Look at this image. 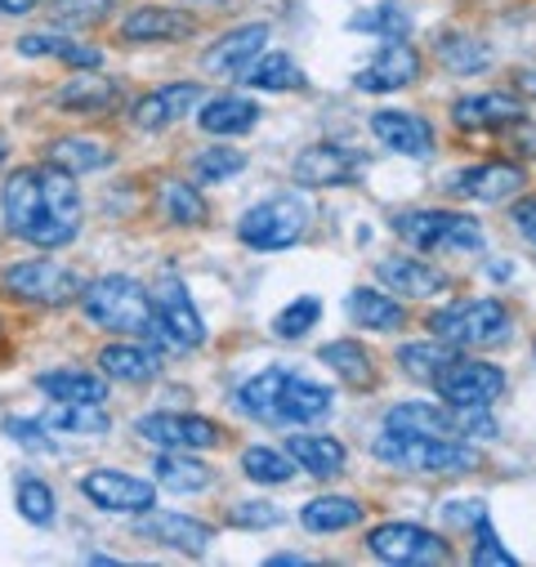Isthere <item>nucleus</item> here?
<instances>
[{
  "instance_id": "nucleus-1",
  "label": "nucleus",
  "mask_w": 536,
  "mask_h": 567,
  "mask_svg": "<svg viewBox=\"0 0 536 567\" xmlns=\"http://www.w3.org/2000/svg\"><path fill=\"white\" fill-rule=\"evenodd\" d=\"M0 210H6L10 233L41 250H63L81 233V188L76 175L63 166H28L14 171L0 188Z\"/></svg>"
},
{
  "instance_id": "nucleus-2",
  "label": "nucleus",
  "mask_w": 536,
  "mask_h": 567,
  "mask_svg": "<svg viewBox=\"0 0 536 567\" xmlns=\"http://www.w3.org/2000/svg\"><path fill=\"white\" fill-rule=\"evenodd\" d=\"M81 309H85V318H90L99 331L130 336V340H162V344H166V331H162V322H157V300H153V291H144L140 281L125 277V272H107V277L85 281Z\"/></svg>"
},
{
  "instance_id": "nucleus-3",
  "label": "nucleus",
  "mask_w": 536,
  "mask_h": 567,
  "mask_svg": "<svg viewBox=\"0 0 536 567\" xmlns=\"http://www.w3.org/2000/svg\"><path fill=\"white\" fill-rule=\"evenodd\" d=\"M371 456L384 461L389 470H408V474H474L478 452L465 447L461 439H425V434H398L384 430L371 443Z\"/></svg>"
},
{
  "instance_id": "nucleus-4",
  "label": "nucleus",
  "mask_w": 536,
  "mask_h": 567,
  "mask_svg": "<svg viewBox=\"0 0 536 567\" xmlns=\"http://www.w3.org/2000/svg\"><path fill=\"white\" fill-rule=\"evenodd\" d=\"M430 331L439 340L456 344V349H496V344L509 340L514 313L501 300H492V296H483V300H456V305H447V309H439L430 318Z\"/></svg>"
},
{
  "instance_id": "nucleus-5",
  "label": "nucleus",
  "mask_w": 536,
  "mask_h": 567,
  "mask_svg": "<svg viewBox=\"0 0 536 567\" xmlns=\"http://www.w3.org/2000/svg\"><path fill=\"white\" fill-rule=\"evenodd\" d=\"M393 233L408 241L412 250H452V255H470L487 246V233L478 219L461 215V210H398L393 215Z\"/></svg>"
},
{
  "instance_id": "nucleus-6",
  "label": "nucleus",
  "mask_w": 536,
  "mask_h": 567,
  "mask_svg": "<svg viewBox=\"0 0 536 567\" xmlns=\"http://www.w3.org/2000/svg\"><path fill=\"white\" fill-rule=\"evenodd\" d=\"M309 219H313L309 202L300 193H282V197H268V202L250 206L237 219V237L250 250H287L309 233Z\"/></svg>"
},
{
  "instance_id": "nucleus-7",
  "label": "nucleus",
  "mask_w": 536,
  "mask_h": 567,
  "mask_svg": "<svg viewBox=\"0 0 536 567\" xmlns=\"http://www.w3.org/2000/svg\"><path fill=\"white\" fill-rule=\"evenodd\" d=\"M367 554L393 567H425V563H452V540L421 523H380L367 532Z\"/></svg>"
},
{
  "instance_id": "nucleus-8",
  "label": "nucleus",
  "mask_w": 536,
  "mask_h": 567,
  "mask_svg": "<svg viewBox=\"0 0 536 567\" xmlns=\"http://www.w3.org/2000/svg\"><path fill=\"white\" fill-rule=\"evenodd\" d=\"M0 287H6L10 296H19V300L63 309V305L81 300L85 281L72 268L54 264V259H23V264H10L6 272H0Z\"/></svg>"
},
{
  "instance_id": "nucleus-9",
  "label": "nucleus",
  "mask_w": 536,
  "mask_h": 567,
  "mask_svg": "<svg viewBox=\"0 0 536 567\" xmlns=\"http://www.w3.org/2000/svg\"><path fill=\"white\" fill-rule=\"evenodd\" d=\"M134 434L162 452H210L219 447V424L193 411H153L134 420Z\"/></svg>"
},
{
  "instance_id": "nucleus-10",
  "label": "nucleus",
  "mask_w": 536,
  "mask_h": 567,
  "mask_svg": "<svg viewBox=\"0 0 536 567\" xmlns=\"http://www.w3.org/2000/svg\"><path fill=\"white\" fill-rule=\"evenodd\" d=\"M434 393L447 406H492L496 398H505V371L496 362H478V358H456L439 380Z\"/></svg>"
},
{
  "instance_id": "nucleus-11",
  "label": "nucleus",
  "mask_w": 536,
  "mask_h": 567,
  "mask_svg": "<svg viewBox=\"0 0 536 567\" xmlns=\"http://www.w3.org/2000/svg\"><path fill=\"white\" fill-rule=\"evenodd\" d=\"M81 496L107 514H148L157 505V487L121 470H90L81 478Z\"/></svg>"
},
{
  "instance_id": "nucleus-12",
  "label": "nucleus",
  "mask_w": 536,
  "mask_h": 567,
  "mask_svg": "<svg viewBox=\"0 0 536 567\" xmlns=\"http://www.w3.org/2000/svg\"><path fill=\"white\" fill-rule=\"evenodd\" d=\"M367 157L358 148H344V144H313L296 157L291 175L300 188H340V184H353L362 175Z\"/></svg>"
},
{
  "instance_id": "nucleus-13",
  "label": "nucleus",
  "mask_w": 536,
  "mask_h": 567,
  "mask_svg": "<svg viewBox=\"0 0 536 567\" xmlns=\"http://www.w3.org/2000/svg\"><path fill=\"white\" fill-rule=\"evenodd\" d=\"M371 134L398 157H416V162L434 157V125L425 116H416V112L380 107V112H371Z\"/></svg>"
},
{
  "instance_id": "nucleus-14",
  "label": "nucleus",
  "mask_w": 536,
  "mask_h": 567,
  "mask_svg": "<svg viewBox=\"0 0 536 567\" xmlns=\"http://www.w3.org/2000/svg\"><path fill=\"white\" fill-rule=\"evenodd\" d=\"M421 76V54L408 41H384L375 50V59L367 68H358L353 85L362 94H393V90H408Z\"/></svg>"
},
{
  "instance_id": "nucleus-15",
  "label": "nucleus",
  "mask_w": 536,
  "mask_h": 567,
  "mask_svg": "<svg viewBox=\"0 0 536 567\" xmlns=\"http://www.w3.org/2000/svg\"><path fill=\"white\" fill-rule=\"evenodd\" d=\"M375 277H380V287L384 291H398L402 300H434L452 287V277L416 255H389L375 264Z\"/></svg>"
},
{
  "instance_id": "nucleus-16",
  "label": "nucleus",
  "mask_w": 536,
  "mask_h": 567,
  "mask_svg": "<svg viewBox=\"0 0 536 567\" xmlns=\"http://www.w3.org/2000/svg\"><path fill=\"white\" fill-rule=\"evenodd\" d=\"M153 300H157V322H162V331H166V344H175V349H197V344H206V322H202L197 305L188 300V291H184L179 277H166L162 287L153 291Z\"/></svg>"
},
{
  "instance_id": "nucleus-17",
  "label": "nucleus",
  "mask_w": 536,
  "mask_h": 567,
  "mask_svg": "<svg viewBox=\"0 0 536 567\" xmlns=\"http://www.w3.org/2000/svg\"><path fill=\"white\" fill-rule=\"evenodd\" d=\"M264 45H268V23L233 28V32H224V37L206 50L202 68H206L210 76H233V81H241V76H246V68L264 54Z\"/></svg>"
},
{
  "instance_id": "nucleus-18",
  "label": "nucleus",
  "mask_w": 536,
  "mask_h": 567,
  "mask_svg": "<svg viewBox=\"0 0 536 567\" xmlns=\"http://www.w3.org/2000/svg\"><path fill=\"white\" fill-rule=\"evenodd\" d=\"M447 193L465 197V202H505L523 188V166L514 162H483V166H465L456 171L447 184Z\"/></svg>"
},
{
  "instance_id": "nucleus-19",
  "label": "nucleus",
  "mask_w": 536,
  "mask_h": 567,
  "mask_svg": "<svg viewBox=\"0 0 536 567\" xmlns=\"http://www.w3.org/2000/svg\"><path fill=\"white\" fill-rule=\"evenodd\" d=\"M197 103H202V85L197 81H175V85H162V90H153L144 99H134L130 121L140 130H166L179 116L197 112Z\"/></svg>"
},
{
  "instance_id": "nucleus-20",
  "label": "nucleus",
  "mask_w": 536,
  "mask_h": 567,
  "mask_svg": "<svg viewBox=\"0 0 536 567\" xmlns=\"http://www.w3.org/2000/svg\"><path fill=\"white\" fill-rule=\"evenodd\" d=\"M197 32V14H184V10H171V6H144L125 14L121 23V41H134V45H153V41H188Z\"/></svg>"
},
{
  "instance_id": "nucleus-21",
  "label": "nucleus",
  "mask_w": 536,
  "mask_h": 567,
  "mask_svg": "<svg viewBox=\"0 0 536 567\" xmlns=\"http://www.w3.org/2000/svg\"><path fill=\"white\" fill-rule=\"evenodd\" d=\"M452 121L461 130H505V125H518L523 121V103L514 94H501V90L465 94V99L452 103Z\"/></svg>"
},
{
  "instance_id": "nucleus-22",
  "label": "nucleus",
  "mask_w": 536,
  "mask_h": 567,
  "mask_svg": "<svg viewBox=\"0 0 536 567\" xmlns=\"http://www.w3.org/2000/svg\"><path fill=\"white\" fill-rule=\"evenodd\" d=\"M140 536L157 540V545H171L179 554H206V545L215 540V527L210 523H197L188 514H144L140 518Z\"/></svg>"
},
{
  "instance_id": "nucleus-23",
  "label": "nucleus",
  "mask_w": 536,
  "mask_h": 567,
  "mask_svg": "<svg viewBox=\"0 0 536 567\" xmlns=\"http://www.w3.org/2000/svg\"><path fill=\"white\" fill-rule=\"evenodd\" d=\"M99 371L107 380H121V384H148L157 371H162V353L148 349L144 340H116L99 353Z\"/></svg>"
},
{
  "instance_id": "nucleus-24",
  "label": "nucleus",
  "mask_w": 536,
  "mask_h": 567,
  "mask_svg": "<svg viewBox=\"0 0 536 567\" xmlns=\"http://www.w3.org/2000/svg\"><path fill=\"white\" fill-rule=\"evenodd\" d=\"M287 375H291V367H264V371H255L250 380H241V384L233 389V402H237L250 420L278 424V402H282Z\"/></svg>"
},
{
  "instance_id": "nucleus-25",
  "label": "nucleus",
  "mask_w": 536,
  "mask_h": 567,
  "mask_svg": "<svg viewBox=\"0 0 536 567\" xmlns=\"http://www.w3.org/2000/svg\"><path fill=\"white\" fill-rule=\"evenodd\" d=\"M37 389L54 402H107V375L90 367H54L37 375Z\"/></svg>"
},
{
  "instance_id": "nucleus-26",
  "label": "nucleus",
  "mask_w": 536,
  "mask_h": 567,
  "mask_svg": "<svg viewBox=\"0 0 536 567\" xmlns=\"http://www.w3.org/2000/svg\"><path fill=\"white\" fill-rule=\"evenodd\" d=\"M336 406V393L309 375H287V389H282V402H278V424H309V420H322L327 411Z\"/></svg>"
},
{
  "instance_id": "nucleus-27",
  "label": "nucleus",
  "mask_w": 536,
  "mask_h": 567,
  "mask_svg": "<svg viewBox=\"0 0 536 567\" xmlns=\"http://www.w3.org/2000/svg\"><path fill=\"white\" fill-rule=\"evenodd\" d=\"M41 424L50 434H76V439H103L112 430L103 402H54L41 411Z\"/></svg>"
},
{
  "instance_id": "nucleus-28",
  "label": "nucleus",
  "mask_w": 536,
  "mask_h": 567,
  "mask_svg": "<svg viewBox=\"0 0 536 567\" xmlns=\"http://www.w3.org/2000/svg\"><path fill=\"white\" fill-rule=\"evenodd\" d=\"M197 125H202L206 134L237 138V134H246V130L259 125V103L246 99V94H219V99H210V103L197 112Z\"/></svg>"
},
{
  "instance_id": "nucleus-29",
  "label": "nucleus",
  "mask_w": 536,
  "mask_h": 567,
  "mask_svg": "<svg viewBox=\"0 0 536 567\" xmlns=\"http://www.w3.org/2000/svg\"><path fill=\"white\" fill-rule=\"evenodd\" d=\"M287 452L313 478H336V474H344V461H349L344 443L331 439V434H291L287 439Z\"/></svg>"
},
{
  "instance_id": "nucleus-30",
  "label": "nucleus",
  "mask_w": 536,
  "mask_h": 567,
  "mask_svg": "<svg viewBox=\"0 0 536 567\" xmlns=\"http://www.w3.org/2000/svg\"><path fill=\"white\" fill-rule=\"evenodd\" d=\"M349 318L362 331H402V327H408V309H402L393 296L371 291V287L349 291Z\"/></svg>"
},
{
  "instance_id": "nucleus-31",
  "label": "nucleus",
  "mask_w": 536,
  "mask_h": 567,
  "mask_svg": "<svg viewBox=\"0 0 536 567\" xmlns=\"http://www.w3.org/2000/svg\"><path fill=\"white\" fill-rule=\"evenodd\" d=\"M121 103V85L112 76H99L94 68L72 76L63 90H59V107L63 112H112Z\"/></svg>"
},
{
  "instance_id": "nucleus-32",
  "label": "nucleus",
  "mask_w": 536,
  "mask_h": 567,
  "mask_svg": "<svg viewBox=\"0 0 536 567\" xmlns=\"http://www.w3.org/2000/svg\"><path fill=\"white\" fill-rule=\"evenodd\" d=\"M45 162L63 166L72 175H90V171H107L112 166V148L99 144V138H85V134H68V138H54V144L45 148Z\"/></svg>"
},
{
  "instance_id": "nucleus-33",
  "label": "nucleus",
  "mask_w": 536,
  "mask_h": 567,
  "mask_svg": "<svg viewBox=\"0 0 536 567\" xmlns=\"http://www.w3.org/2000/svg\"><path fill=\"white\" fill-rule=\"evenodd\" d=\"M318 362H327L340 375V384H349V389H371L375 384V362H371V353L358 340H331V344H322L318 349Z\"/></svg>"
},
{
  "instance_id": "nucleus-34",
  "label": "nucleus",
  "mask_w": 536,
  "mask_h": 567,
  "mask_svg": "<svg viewBox=\"0 0 536 567\" xmlns=\"http://www.w3.org/2000/svg\"><path fill=\"white\" fill-rule=\"evenodd\" d=\"M461 353H456V344H447V340H421V344H402L398 349V367H402V375H412V380H425V384H434L452 362H456Z\"/></svg>"
},
{
  "instance_id": "nucleus-35",
  "label": "nucleus",
  "mask_w": 536,
  "mask_h": 567,
  "mask_svg": "<svg viewBox=\"0 0 536 567\" xmlns=\"http://www.w3.org/2000/svg\"><path fill=\"white\" fill-rule=\"evenodd\" d=\"M19 54H28V59H45V54H54V59H63V63L76 68V72H90V68L103 63V54H99L94 45H85V41H68V37H50V32H28V37L19 41Z\"/></svg>"
},
{
  "instance_id": "nucleus-36",
  "label": "nucleus",
  "mask_w": 536,
  "mask_h": 567,
  "mask_svg": "<svg viewBox=\"0 0 536 567\" xmlns=\"http://www.w3.org/2000/svg\"><path fill=\"white\" fill-rule=\"evenodd\" d=\"M153 478L166 487V492H206L210 483H215V474L202 465V461H193V456H184V452H162L157 461H153Z\"/></svg>"
},
{
  "instance_id": "nucleus-37",
  "label": "nucleus",
  "mask_w": 536,
  "mask_h": 567,
  "mask_svg": "<svg viewBox=\"0 0 536 567\" xmlns=\"http://www.w3.org/2000/svg\"><path fill=\"white\" fill-rule=\"evenodd\" d=\"M250 90H268V94H282V90H305L309 81H305V72L296 68V59L291 54H259L250 68H246V76H241Z\"/></svg>"
},
{
  "instance_id": "nucleus-38",
  "label": "nucleus",
  "mask_w": 536,
  "mask_h": 567,
  "mask_svg": "<svg viewBox=\"0 0 536 567\" xmlns=\"http://www.w3.org/2000/svg\"><path fill=\"white\" fill-rule=\"evenodd\" d=\"M241 474L259 487H282L300 474V465H296L291 452H278V447H246L241 452Z\"/></svg>"
},
{
  "instance_id": "nucleus-39",
  "label": "nucleus",
  "mask_w": 536,
  "mask_h": 567,
  "mask_svg": "<svg viewBox=\"0 0 536 567\" xmlns=\"http://www.w3.org/2000/svg\"><path fill=\"white\" fill-rule=\"evenodd\" d=\"M300 523L309 532H344V527L362 523V505L353 496H318L300 509Z\"/></svg>"
},
{
  "instance_id": "nucleus-40",
  "label": "nucleus",
  "mask_w": 536,
  "mask_h": 567,
  "mask_svg": "<svg viewBox=\"0 0 536 567\" xmlns=\"http://www.w3.org/2000/svg\"><path fill=\"white\" fill-rule=\"evenodd\" d=\"M439 59H443L447 72L474 76V72H483V68L492 63V50H487L483 41L465 37V32H443V37H439Z\"/></svg>"
},
{
  "instance_id": "nucleus-41",
  "label": "nucleus",
  "mask_w": 536,
  "mask_h": 567,
  "mask_svg": "<svg viewBox=\"0 0 536 567\" xmlns=\"http://www.w3.org/2000/svg\"><path fill=\"white\" fill-rule=\"evenodd\" d=\"M157 206H162V215L171 219V224H206V202H202V193L193 188V184H184V179H162V188H157Z\"/></svg>"
},
{
  "instance_id": "nucleus-42",
  "label": "nucleus",
  "mask_w": 536,
  "mask_h": 567,
  "mask_svg": "<svg viewBox=\"0 0 536 567\" xmlns=\"http://www.w3.org/2000/svg\"><path fill=\"white\" fill-rule=\"evenodd\" d=\"M353 28L358 32H375L380 41H408L412 37V10L402 6V0H384V6L358 14Z\"/></svg>"
},
{
  "instance_id": "nucleus-43",
  "label": "nucleus",
  "mask_w": 536,
  "mask_h": 567,
  "mask_svg": "<svg viewBox=\"0 0 536 567\" xmlns=\"http://www.w3.org/2000/svg\"><path fill=\"white\" fill-rule=\"evenodd\" d=\"M322 318V300L318 296H296L278 318H274V336L278 340H305Z\"/></svg>"
},
{
  "instance_id": "nucleus-44",
  "label": "nucleus",
  "mask_w": 536,
  "mask_h": 567,
  "mask_svg": "<svg viewBox=\"0 0 536 567\" xmlns=\"http://www.w3.org/2000/svg\"><path fill=\"white\" fill-rule=\"evenodd\" d=\"M14 505H19V514H23L28 523H37V527L54 523V487L41 483L37 474H23V478H19V487H14Z\"/></svg>"
},
{
  "instance_id": "nucleus-45",
  "label": "nucleus",
  "mask_w": 536,
  "mask_h": 567,
  "mask_svg": "<svg viewBox=\"0 0 536 567\" xmlns=\"http://www.w3.org/2000/svg\"><path fill=\"white\" fill-rule=\"evenodd\" d=\"M193 166H197V184H224L237 171H246V153L241 148H202Z\"/></svg>"
},
{
  "instance_id": "nucleus-46",
  "label": "nucleus",
  "mask_w": 536,
  "mask_h": 567,
  "mask_svg": "<svg viewBox=\"0 0 536 567\" xmlns=\"http://www.w3.org/2000/svg\"><path fill=\"white\" fill-rule=\"evenodd\" d=\"M474 532H478V540H474V549H470V563H474V567H492V563H496V567H514V563H518V558L496 540V532L487 527V518H483Z\"/></svg>"
},
{
  "instance_id": "nucleus-47",
  "label": "nucleus",
  "mask_w": 536,
  "mask_h": 567,
  "mask_svg": "<svg viewBox=\"0 0 536 567\" xmlns=\"http://www.w3.org/2000/svg\"><path fill=\"white\" fill-rule=\"evenodd\" d=\"M228 523L233 527H278L282 523V509L268 505V501H241L228 509Z\"/></svg>"
},
{
  "instance_id": "nucleus-48",
  "label": "nucleus",
  "mask_w": 536,
  "mask_h": 567,
  "mask_svg": "<svg viewBox=\"0 0 536 567\" xmlns=\"http://www.w3.org/2000/svg\"><path fill=\"white\" fill-rule=\"evenodd\" d=\"M112 0H54V19L59 23H99L107 14Z\"/></svg>"
},
{
  "instance_id": "nucleus-49",
  "label": "nucleus",
  "mask_w": 536,
  "mask_h": 567,
  "mask_svg": "<svg viewBox=\"0 0 536 567\" xmlns=\"http://www.w3.org/2000/svg\"><path fill=\"white\" fill-rule=\"evenodd\" d=\"M6 434H10L14 443L32 447V452H50V447H54V439H45L50 430L41 424V415H37V420H19V415H10V420H6Z\"/></svg>"
},
{
  "instance_id": "nucleus-50",
  "label": "nucleus",
  "mask_w": 536,
  "mask_h": 567,
  "mask_svg": "<svg viewBox=\"0 0 536 567\" xmlns=\"http://www.w3.org/2000/svg\"><path fill=\"white\" fill-rule=\"evenodd\" d=\"M443 518L452 527H478L487 518V509H483V501H452V505H443Z\"/></svg>"
},
{
  "instance_id": "nucleus-51",
  "label": "nucleus",
  "mask_w": 536,
  "mask_h": 567,
  "mask_svg": "<svg viewBox=\"0 0 536 567\" xmlns=\"http://www.w3.org/2000/svg\"><path fill=\"white\" fill-rule=\"evenodd\" d=\"M514 228H518V237H527L532 246H536V197H523V202H514Z\"/></svg>"
},
{
  "instance_id": "nucleus-52",
  "label": "nucleus",
  "mask_w": 536,
  "mask_h": 567,
  "mask_svg": "<svg viewBox=\"0 0 536 567\" xmlns=\"http://www.w3.org/2000/svg\"><path fill=\"white\" fill-rule=\"evenodd\" d=\"M37 6H41V0H0V14H28Z\"/></svg>"
},
{
  "instance_id": "nucleus-53",
  "label": "nucleus",
  "mask_w": 536,
  "mask_h": 567,
  "mask_svg": "<svg viewBox=\"0 0 536 567\" xmlns=\"http://www.w3.org/2000/svg\"><path fill=\"white\" fill-rule=\"evenodd\" d=\"M487 272H492V277H496V281H505V277H509V272H514V268H509V264H505V259H496V264H487Z\"/></svg>"
},
{
  "instance_id": "nucleus-54",
  "label": "nucleus",
  "mask_w": 536,
  "mask_h": 567,
  "mask_svg": "<svg viewBox=\"0 0 536 567\" xmlns=\"http://www.w3.org/2000/svg\"><path fill=\"white\" fill-rule=\"evenodd\" d=\"M268 563H309V558H305V554H274Z\"/></svg>"
},
{
  "instance_id": "nucleus-55",
  "label": "nucleus",
  "mask_w": 536,
  "mask_h": 567,
  "mask_svg": "<svg viewBox=\"0 0 536 567\" xmlns=\"http://www.w3.org/2000/svg\"><path fill=\"white\" fill-rule=\"evenodd\" d=\"M0 162H6V144H0Z\"/></svg>"
}]
</instances>
